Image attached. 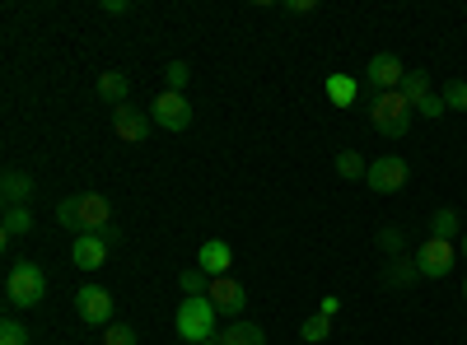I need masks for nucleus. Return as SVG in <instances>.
<instances>
[{"label": "nucleus", "instance_id": "nucleus-34", "mask_svg": "<svg viewBox=\"0 0 467 345\" xmlns=\"http://www.w3.org/2000/svg\"><path fill=\"white\" fill-rule=\"evenodd\" d=\"M458 252H462V261H467V228H462V238H458Z\"/></svg>", "mask_w": 467, "mask_h": 345}, {"label": "nucleus", "instance_id": "nucleus-12", "mask_svg": "<svg viewBox=\"0 0 467 345\" xmlns=\"http://www.w3.org/2000/svg\"><path fill=\"white\" fill-rule=\"evenodd\" d=\"M197 266H202L211 280H220V276H229V266H234V248L224 238H206L202 252H197Z\"/></svg>", "mask_w": 467, "mask_h": 345}, {"label": "nucleus", "instance_id": "nucleus-21", "mask_svg": "<svg viewBox=\"0 0 467 345\" xmlns=\"http://www.w3.org/2000/svg\"><path fill=\"white\" fill-rule=\"evenodd\" d=\"M356 94H360V85L350 80V75H327V98L337 107H350V103H356Z\"/></svg>", "mask_w": 467, "mask_h": 345}, {"label": "nucleus", "instance_id": "nucleus-26", "mask_svg": "<svg viewBox=\"0 0 467 345\" xmlns=\"http://www.w3.org/2000/svg\"><path fill=\"white\" fill-rule=\"evenodd\" d=\"M440 94H444V103H449L453 112H467V80H449Z\"/></svg>", "mask_w": 467, "mask_h": 345}, {"label": "nucleus", "instance_id": "nucleus-13", "mask_svg": "<svg viewBox=\"0 0 467 345\" xmlns=\"http://www.w3.org/2000/svg\"><path fill=\"white\" fill-rule=\"evenodd\" d=\"M70 261L80 266V271H99V266L108 261V238H99V234H80L70 243Z\"/></svg>", "mask_w": 467, "mask_h": 345}, {"label": "nucleus", "instance_id": "nucleus-7", "mask_svg": "<svg viewBox=\"0 0 467 345\" xmlns=\"http://www.w3.org/2000/svg\"><path fill=\"white\" fill-rule=\"evenodd\" d=\"M453 266H458V248H453V243H444V238H425V243H420V252H416L420 280H444Z\"/></svg>", "mask_w": 467, "mask_h": 345}, {"label": "nucleus", "instance_id": "nucleus-30", "mask_svg": "<svg viewBox=\"0 0 467 345\" xmlns=\"http://www.w3.org/2000/svg\"><path fill=\"white\" fill-rule=\"evenodd\" d=\"M379 248H383V252H393V257H402L407 234H398V228H383V234H379Z\"/></svg>", "mask_w": 467, "mask_h": 345}, {"label": "nucleus", "instance_id": "nucleus-6", "mask_svg": "<svg viewBox=\"0 0 467 345\" xmlns=\"http://www.w3.org/2000/svg\"><path fill=\"white\" fill-rule=\"evenodd\" d=\"M402 80H407L402 56H393V52L369 56V66H365V89H369V94H398Z\"/></svg>", "mask_w": 467, "mask_h": 345}, {"label": "nucleus", "instance_id": "nucleus-37", "mask_svg": "<svg viewBox=\"0 0 467 345\" xmlns=\"http://www.w3.org/2000/svg\"><path fill=\"white\" fill-rule=\"evenodd\" d=\"M178 345H187V340H178Z\"/></svg>", "mask_w": 467, "mask_h": 345}, {"label": "nucleus", "instance_id": "nucleus-29", "mask_svg": "<svg viewBox=\"0 0 467 345\" xmlns=\"http://www.w3.org/2000/svg\"><path fill=\"white\" fill-rule=\"evenodd\" d=\"M444 112H449V103H444V94H431V98H425V103L416 107V117H431V122H440V117H444Z\"/></svg>", "mask_w": 467, "mask_h": 345}, {"label": "nucleus", "instance_id": "nucleus-14", "mask_svg": "<svg viewBox=\"0 0 467 345\" xmlns=\"http://www.w3.org/2000/svg\"><path fill=\"white\" fill-rule=\"evenodd\" d=\"M0 197H5V210L28 206V197H33V178H28V173H19V168H10L5 178H0Z\"/></svg>", "mask_w": 467, "mask_h": 345}, {"label": "nucleus", "instance_id": "nucleus-28", "mask_svg": "<svg viewBox=\"0 0 467 345\" xmlns=\"http://www.w3.org/2000/svg\"><path fill=\"white\" fill-rule=\"evenodd\" d=\"M0 345H28V331H24V322H15V318H5V322H0Z\"/></svg>", "mask_w": 467, "mask_h": 345}, {"label": "nucleus", "instance_id": "nucleus-8", "mask_svg": "<svg viewBox=\"0 0 467 345\" xmlns=\"http://www.w3.org/2000/svg\"><path fill=\"white\" fill-rule=\"evenodd\" d=\"M150 122H154V127H164V131H173V136H178V131H187V127H192V103H187L182 94H173V89H164L160 98H154V103H150Z\"/></svg>", "mask_w": 467, "mask_h": 345}, {"label": "nucleus", "instance_id": "nucleus-11", "mask_svg": "<svg viewBox=\"0 0 467 345\" xmlns=\"http://www.w3.org/2000/svg\"><path fill=\"white\" fill-rule=\"evenodd\" d=\"M150 112H140L136 103H122V107H112V131L122 136L127 145H140L145 136H150Z\"/></svg>", "mask_w": 467, "mask_h": 345}, {"label": "nucleus", "instance_id": "nucleus-20", "mask_svg": "<svg viewBox=\"0 0 467 345\" xmlns=\"http://www.w3.org/2000/svg\"><path fill=\"white\" fill-rule=\"evenodd\" d=\"M178 289L187 299H206L211 294V276L202 271V266H187V271H178Z\"/></svg>", "mask_w": 467, "mask_h": 345}, {"label": "nucleus", "instance_id": "nucleus-2", "mask_svg": "<svg viewBox=\"0 0 467 345\" xmlns=\"http://www.w3.org/2000/svg\"><path fill=\"white\" fill-rule=\"evenodd\" d=\"M365 112H369V127L388 140H402L416 122V107L402 98V94H369L365 98Z\"/></svg>", "mask_w": 467, "mask_h": 345}, {"label": "nucleus", "instance_id": "nucleus-31", "mask_svg": "<svg viewBox=\"0 0 467 345\" xmlns=\"http://www.w3.org/2000/svg\"><path fill=\"white\" fill-rule=\"evenodd\" d=\"M318 313H323V318H337V313H341V299H337V294H327V299L318 303Z\"/></svg>", "mask_w": 467, "mask_h": 345}, {"label": "nucleus", "instance_id": "nucleus-18", "mask_svg": "<svg viewBox=\"0 0 467 345\" xmlns=\"http://www.w3.org/2000/svg\"><path fill=\"white\" fill-rule=\"evenodd\" d=\"M220 345H266V331L257 322H229L220 331Z\"/></svg>", "mask_w": 467, "mask_h": 345}, {"label": "nucleus", "instance_id": "nucleus-27", "mask_svg": "<svg viewBox=\"0 0 467 345\" xmlns=\"http://www.w3.org/2000/svg\"><path fill=\"white\" fill-rule=\"evenodd\" d=\"M103 345H136V331L127 322H112V327H103Z\"/></svg>", "mask_w": 467, "mask_h": 345}, {"label": "nucleus", "instance_id": "nucleus-17", "mask_svg": "<svg viewBox=\"0 0 467 345\" xmlns=\"http://www.w3.org/2000/svg\"><path fill=\"white\" fill-rule=\"evenodd\" d=\"M431 238H444V243L462 238V219H458L453 206H440V210L431 215Z\"/></svg>", "mask_w": 467, "mask_h": 345}, {"label": "nucleus", "instance_id": "nucleus-22", "mask_svg": "<svg viewBox=\"0 0 467 345\" xmlns=\"http://www.w3.org/2000/svg\"><path fill=\"white\" fill-rule=\"evenodd\" d=\"M365 173H369V164L356 155V149H341V155H337V178H346V182H365Z\"/></svg>", "mask_w": 467, "mask_h": 345}, {"label": "nucleus", "instance_id": "nucleus-10", "mask_svg": "<svg viewBox=\"0 0 467 345\" xmlns=\"http://www.w3.org/2000/svg\"><path fill=\"white\" fill-rule=\"evenodd\" d=\"M206 299L215 303L220 318H239V313L248 309V285L234 280V276H220V280H211V294H206Z\"/></svg>", "mask_w": 467, "mask_h": 345}, {"label": "nucleus", "instance_id": "nucleus-1", "mask_svg": "<svg viewBox=\"0 0 467 345\" xmlns=\"http://www.w3.org/2000/svg\"><path fill=\"white\" fill-rule=\"evenodd\" d=\"M57 219L70 228L75 238L80 234H99V238H117V228L108 224L112 219V206H108V197H99V191H75V197H66L61 206H57Z\"/></svg>", "mask_w": 467, "mask_h": 345}, {"label": "nucleus", "instance_id": "nucleus-25", "mask_svg": "<svg viewBox=\"0 0 467 345\" xmlns=\"http://www.w3.org/2000/svg\"><path fill=\"white\" fill-rule=\"evenodd\" d=\"M164 80H169V89H173V94H182V89H187V80H192L187 61H169V66H164Z\"/></svg>", "mask_w": 467, "mask_h": 345}, {"label": "nucleus", "instance_id": "nucleus-23", "mask_svg": "<svg viewBox=\"0 0 467 345\" xmlns=\"http://www.w3.org/2000/svg\"><path fill=\"white\" fill-rule=\"evenodd\" d=\"M24 234H33V210H28V206L5 210V243H10V238H24Z\"/></svg>", "mask_w": 467, "mask_h": 345}, {"label": "nucleus", "instance_id": "nucleus-36", "mask_svg": "<svg viewBox=\"0 0 467 345\" xmlns=\"http://www.w3.org/2000/svg\"><path fill=\"white\" fill-rule=\"evenodd\" d=\"M462 299H467V280H462Z\"/></svg>", "mask_w": 467, "mask_h": 345}, {"label": "nucleus", "instance_id": "nucleus-15", "mask_svg": "<svg viewBox=\"0 0 467 345\" xmlns=\"http://www.w3.org/2000/svg\"><path fill=\"white\" fill-rule=\"evenodd\" d=\"M94 89H99V98H103V103H112V107H122V103H127V94H131V80H127L122 70H103Z\"/></svg>", "mask_w": 467, "mask_h": 345}, {"label": "nucleus", "instance_id": "nucleus-33", "mask_svg": "<svg viewBox=\"0 0 467 345\" xmlns=\"http://www.w3.org/2000/svg\"><path fill=\"white\" fill-rule=\"evenodd\" d=\"M308 10H314V0H290L285 5V15H308Z\"/></svg>", "mask_w": 467, "mask_h": 345}, {"label": "nucleus", "instance_id": "nucleus-5", "mask_svg": "<svg viewBox=\"0 0 467 345\" xmlns=\"http://www.w3.org/2000/svg\"><path fill=\"white\" fill-rule=\"evenodd\" d=\"M407 182H411V168H407L402 155H379L365 173V187L379 191V197H393V191H402Z\"/></svg>", "mask_w": 467, "mask_h": 345}, {"label": "nucleus", "instance_id": "nucleus-32", "mask_svg": "<svg viewBox=\"0 0 467 345\" xmlns=\"http://www.w3.org/2000/svg\"><path fill=\"white\" fill-rule=\"evenodd\" d=\"M131 5H127V0H103V15H127Z\"/></svg>", "mask_w": 467, "mask_h": 345}, {"label": "nucleus", "instance_id": "nucleus-3", "mask_svg": "<svg viewBox=\"0 0 467 345\" xmlns=\"http://www.w3.org/2000/svg\"><path fill=\"white\" fill-rule=\"evenodd\" d=\"M47 299V276L37 261H15L5 276V303L10 309H37Z\"/></svg>", "mask_w": 467, "mask_h": 345}, {"label": "nucleus", "instance_id": "nucleus-35", "mask_svg": "<svg viewBox=\"0 0 467 345\" xmlns=\"http://www.w3.org/2000/svg\"><path fill=\"white\" fill-rule=\"evenodd\" d=\"M202 345H220V336H211V340H202Z\"/></svg>", "mask_w": 467, "mask_h": 345}, {"label": "nucleus", "instance_id": "nucleus-9", "mask_svg": "<svg viewBox=\"0 0 467 345\" xmlns=\"http://www.w3.org/2000/svg\"><path fill=\"white\" fill-rule=\"evenodd\" d=\"M75 313L85 327H112V294L103 285H80L75 289Z\"/></svg>", "mask_w": 467, "mask_h": 345}, {"label": "nucleus", "instance_id": "nucleus-24", "mask_svg": "<svg viewBox=\"0 0 467 345\" xmlns=\"http://www.w3.org/2000/svg\"><path fill=\"white\" fill-rule=\"evenodd\" d=\"M327 336H332V318H323V313H314V318L299 322V340H308V345H323Z\"/></svg>", "mask_w": 467, "mask_h": 345}, {"label": "nucleus", "instance_id": "nucleus-4", "mask_svg": "<svg viewBox=\"0 0 467 345\" xmlns=\"http://www.w3.org/2000/svg\"><path fill=\"white\" fill-rule=\"evenodd\" d=\"M215 336V303L211 299H182L178 303V340L202 345Z\"/></svg>", "mask_w": 467, "mask_h": 345}, {"label": "nucleus", "instance_id": "nucleus-16", "mask_svg": "<svg viewBox=\"0 0 467 345\" xmlns=\"http://www.w3.org/2000/svg\"><path fill=\"white\" fill-rule=\"evenodd\" d=\"M416 280H420L416 257H411V261H407V257H393V261L383 266V285H388V289H407V285H416Z\"/></svg>", "mask_w": 467, "mask_h": 345}, {"label": "nucleus", "instance_id": "nucleus-19", "mask_svg": "<svg viewBox=\"0 0 467 345\" xmlns=\"http://www.w3.org/2000/svg\"><path fill=\"white\" fill-rule=\"evenodd\" d=\"M411 107H420L425 98H431L435 89H431V75H425V70H407V80H402V89H398Z\"/></svg>", "mask_w": 467, "mask_h": 345}]
</instances>
